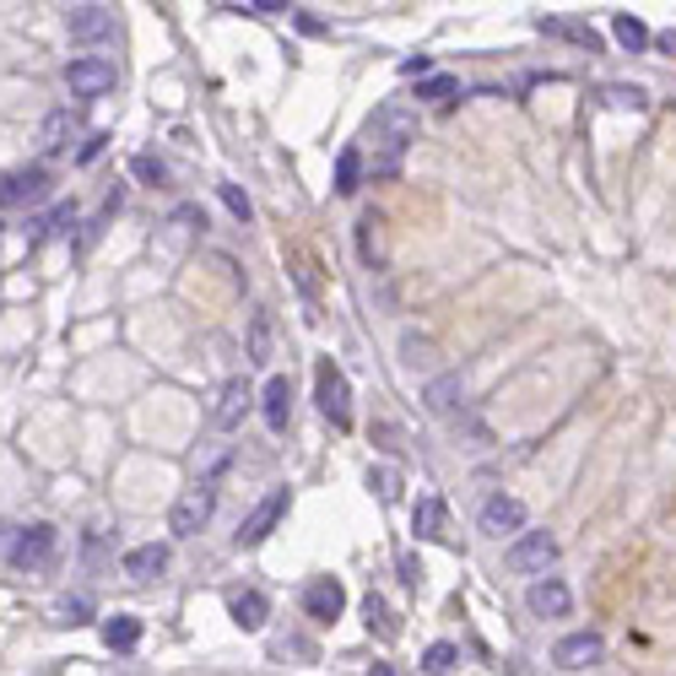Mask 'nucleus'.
I'll return each instance as SVG.
<instances>
[{
	"label": "nucleus",
	"instance_id": "obj_1",
	"mask_svg": "<svg viewBox=\"0 0 676 676\" xmlns=\"http://www.w3.org/2000/svg\"><path fill=\"white\" fill-rule=\"evenodd\" d=\"M314 401H319V411H325L336 427H352V385H347V374H341L336 363H319V374H314Z\"/></svg>",
	"mask_w": 676,
	"mask_h": 676
},
{
	"label": "nucleus",
	"instance_id": "obj_2",
	"mask_svg": "<svg viewBox=\"0 0 676 676\" xmlns=\"http://www.w3.org/2000/svg\"><path fill=\"white\" fill-rule=\"evenodd\" d=\"M509 568L515 574H536V579H546V568L557 563V536L552 531H526V536L509 541Z\"/></svg>",
	"mask_w": 676,
	"mask_h": 676
},
{
	"label": "nucleus",
	"instance_id": "obj_3",
	"mask_svg": "<svg viewBox=\"0 0 676 676\" xmlns=\"http://www.w3.org/2000/svg\"><path fill=\"white\" fill-rule=\"evenodd\" d=\"M212 509H217V493L212 487H184L173 498V509H168V531L173 536H201V526L212 520Z\"/></svg>",
	"mask_w": 676,
	"mask_h": 676
},
{
	"label": "nucleus",
	"instance_id": "obj_4",
	"mask_svg": "<svg viewBox=\"0 0 676 676\" xmlns=\"http://www.w3.org/2000/svg\"><path fill=\"white\" fill-rule=\"evenodd\" d=\"M476 526H482V536H493V541L526 536V504H520V498H509V493H493V498L482 504Z\"/></svg>",
	"mask_w": 676,
	"mask_h": 676
},
{
	"label": "nucleus",
	"instance_id": "obj_5",
	"mask_svg": "<svg viewBox=\"0 0 676 676\" xmlns=\"http://www.w3.org/2000/svg\"><path fill=\"white\" fill-rule=\"evenodd\" d=\"M65 82H71L76 98H104V93H114V60H104V55H82V60L65 65Z\"/></svg>",
	"mask_w": 676,
	"mask_h": 676
},
{
	"label": "nucleus",
	"instance_id": "obj_6",
	"mask_svg": "<svg viewBox=\"0 0 676 676\" xmlns=\"http://www.w3.org/2000/svg\"><path fill=\"white\" fill-rule=\"evenodd\" d=\"M374 135H379V146H385V173H396V162H401V152H406V141L417 135V120L406 114V109H379L374 114Z\"/></svg>",
	"mask_w": 676,
	"mask_h": 676
},
{
	"label": "nucleus",
	"instance_id": "obj_7",
	"mask_svg": "<svg viewBox=\"0 0 676 676\" xmlns=\"http://www.w3.org/2000/svg\"><path fill=\"white\" fill-rule=\"evenodd\" d=\"M281 515H287V487H270L266 498L244 515V526H239V546H261V541L281 526Z\"/></svg>",
	"mask_w": 676,
	"mask_h": 676
},
{
	"label": "nucleus",
	"instance_id": "obj_8",
	"mask_svg": "<svg viewBox=\"0 0 676 676\" xmlns=\"http://www.w3.org/2000/svg\"><path fill=\"white\" fill-rule=\"evenodd\" d=\"M65 27H71L76 44H104V38H114V5H98V0L71 5L65 11Z\"/></svg>",
	"mask_w": 676,
	"mask_h": 676
},
{
	"label": "nucleus",
	"instance_id": "obj_9",
	"mask_svg": "<svg viewBox=\"0 0 676 676\" xmlns=\"http://www.w3.org/2000/svg\"><path fill=\"white\" fill-rule=\"evenodd\" d=\"M5 557H11L16 568H38V563H49V557H55V526H22V531H11Z\"/></svg>",
	"mask_w": 676,
	"mask_h": 676
},
{
	"label": "nucleus",
	"instance_id": "obj_10",
	"mask_svg": "<svg viewBox=\"0 0 676 676\" xmlns=\"http://www.w3.org/2000/svg\"><path fill=\"white\" fill-rule=\"evenodd\" d=\"M44 195H49V173H44L38 162L0 179V206H38Z\"/></svg>",
	"mask_w": 676,
	"mask_h": 676
},
{
	"label": "nucleus",
	"instance_id": "obj_11",
	"mask_svg": "<svg viewBox=\"0 0 676 676\" xmlns=\"http://www.w3.org/2000/svg\"><path fill=\"white\" fill-rule=\"evenodd\" d=\"M303 612H309L314 623H336V617L347 612V590H341V579H314V584L303 590Z\"/></svg>",
	"mask_w": 676,
	"mask_h": 676
},
{
	"label": "nucleus",
	"instance_id": "obj_12",
	"mask_svg": "<svg viewBox=\"0 0 676 676\" xmlns=\"http://www.w3.org/2000/svg\"><path fill=\"white\" fill-rule=\"evenodd\" d=\"M601 655H606L601 633H568V639H557V650H552V661H557L563 672H584V666H595Z\"/></svg>",
	"mask_w": 676,
	"mask_h": 676
},
{
	"label": "nucleus",
	"instance_id": "obj_13",
	"mask_svg": "<svg viewBox=\"0 0 676 676\" xmlns=\"http://www.w3.org/2000/svg\"><path fill=\"white\" fill-rule=\"evenodd\" d=\"M526 606H531L536 617H568V606H574V590H568L557 574H546V579H536V584L526 590Z\"/></svg>",
	"mask_w": 676,
	"mask_h": 676
},
{
	"label": "nucleus",
	"instance_id": "obj_14",
	"mask_svg": "<svg viewBox=\"0 0 676 676\" xmlns=\"http://www.w3.org/2000/svg\"><path fill=\"white\" fill-rule=\"evenodd\" d=\"M250 401H255L250 385H244V379H228V385L217 390V406H212V427H222V433L239 427V422L250 417Z\"/></svg>",
	"mask_w": 676,
	"mask_h": 676
},
{
	"label": "nucleus",
	"instance_id": "obj_15",
	"mask_svg": "<svg viewBox=\"0 0 676 676\" xmlns=\"http://www.w3.org/2000/svg\"><path fill=\"white\" fill-rule=\"evenodd\" d=\"M266 612H270V606H266V595H261V590H239V595L228 601V617H233L244 633L266 628Z\"/></svg>",
	"mask_w": 676,
	"mask_h": 676
},
{
	"label": "nucleus",
	"instance_id": "obj_16",
	"mask_svg": "<svg viewBox=\"0 0 676 676\" xmlns=\"http://www.w3.org/2000/svg\"><path fill=\"white\" fill-rule=\"evenodd\" d=\"M162 568H168V546H162V541H146V546H131V552H125V574H131V579H157Z\"/></svg>",
	"mask_w": 676,
	"mask_h": 676
},
{
	"label": "nucleus",
	"instance_id": "obj_17",
	"mask_svg": "<svg viewBox=\"0 0 676 676\" xmlns=\"http://www.w3.org/2000/svg\"><path fill=\"white\" fill-rule=\"evenodd\" d=\"M261 411H266V422L281 433L287 427V417H292V385L276 374V379H266V390H261Z\"/></svg>",
	"mask_w": 676,
	"mask_h": 676
},
{
	"label": "nucleus",
	"instance_id": "obj_18",
	"mask_svg": "<svg viewBox=\"0 0 676 676\" xmlns=\"http://www.w3.org/2000/svg\"><path fill=\"white\" fill-rule=\"evenodd\" d=\"M427 406H433L438 417H455V411L466 406V385H460V374H438V379L427 385Z\"/></svg>",
	"mask_w": 676,
	"mask_h": 676
},
{
	"label": "nucleus",
	"instance_id": "obj_19",
	"mask_svg": "<svg viewBox=\"0 0 676 676\" xmlns=\"http://www.w3.org/2000/svg\"><path fill=\"white\" fill-rule=\"evenodd\" d=\"M444 520H449L444 498H417V509H411V531H417V536L438 541V536H444Z\"/></svg>",
	"mask_w": 676,
	"mask_h": 676
},
{
	"label": "nucleus",
	"instance_id": "obj_20",
	"mask_svg": "<svg viewBox=\"0 0 676 676\" xmlns=\"http://www.w3.org/2000/svg\"><path fill=\"white\" fill-rule=\"evenodd\" d=\"M71 135H76V114H71V109H55V114L44 120V131H38V146L55 157V152L71 146Z\"/></svg>",
	"mask_w": 676,
	"mask_h": 676
},
{
	"label": "nucleus",
	"instance_id": "obj_21",
	"mask_svg": "<svg viewBox=\"0 0 676 676\" xmlns=\"http://www.w3.org/2000/svg\"><path fill=\"white\" fill-rule=\"evenodd\" d=\"M601 104H606V109H623V114H639L650 98H644V87H623V82H612V87H601Z\"/></svg>",
	"mask_w": 676,
	"mask_h": 676
},
{
	"label": "nucleus",
	"instance_id": "obj_22",
	"mask_svg": "<svg viewBox=\"0 0 676 676\" xmlns=\"http://www.w3.org/2000/svg\"><path fill=\"white\" fill-rule=\"evenodd\" d=\"M104 644H109V650H135V644H141V623H135V617H109V623H104Z\"/></svg>",
	"mask_w": 676,
	"mask_h": 676
},
{
	"label": "nucleus",
	"instance_id": "obj_23",
	"mask_svg": "<svg viewBox=\"0 0 676 676\" xmlns=\"http://www.w3.org/2000/svg\"><path fill=\"white\" fill-rule=\"evenodd\" d=\"M358 179H363V152H358V146H347V152L336 157V190H341V195H352V190H358Z\"/></svg>",
	"mask_w": 676,
	"mask_h": 676
},
{
	"label": "nucleus",
	"instance_id": "obj_24",
	"mask_svg": "<svg viewBox=\"0 0 676 676\" xmlns=\"http://www.w3.org/2000/svg\"><path fill=\"white\" fill-rule=\"evenodd\" d=\"M612 33H617V44H623L628 55H639V49L650 44V27H644L639 16H617V22H612Z\"/></svg>",
	"mask_w": 676,
	"mask_h": 676
},
{
	"label": "nucleus",
	"instance_id": "obj_25",
	"mask_svg": "<svg viewBox=\"0 0 676 676\" xmlns=\"http://www.w3.org/2000/svg\"><path fill=\"white\" fill-rule=\"evenodd\" d=\"M250 363H270V319L266 314H255V325H250Z\"/></svg>",
	"mask_w": 676,
	"mask_h": 676
},
{
	"label": "nucleus",
	"instance_id": "obj_26",
	"mask_svg": "<svg viewBox=\"0 0 676 676\" xmlns=\"http://www.w3.org/2000/svg\"><path fill=\"white\" fill-rule=\"evenodd\" d=\"M455 661H460V650H455V644H427V655H422V666H427L433 676H444Z\"/></svg>",
	"mask_w": 676,
	"mask_h": 676
},
{
	"label": "nucleus",
	"instance_id": "obj_27",
	"mask_svg": "<svg viewBox=\"0 0 676 676\" xmlns=\"http://www.w3.org/2000/svg\"><path fill=\"white\" fill-rule=\"evenodd\" d=\"M87 612H93L87 595H65V601L55 606V623H87Z\"/></svg>",
	"mask_w": 676,
	"mask_h": 676
},
{
	"label": "nucleus",
	"instance_id": "obj_28",
	"mask_svg": "<svg viewBox=\"0 0 676 676\" xmlns=\"http://www.w3.org/2000/svg\"><path fill=\"white\" fill-rule=\"evenodd\" d=\"M217 195H222V206H228L239 222H250V195H244L239 184H217Z\"/></svg>",
	"mask_w": 676,
	"mask_h": 676
},
{
	"label": "nucleus",
	"instance_id": "obj_29",
	"mask_svg": "<svg viewBox=\"0 0 676 676\" xmlns=\"http://www.w3.org/2000/svg\"><path fill=\"white\" fill-rule=\"evenodd\" d=\"M449 93H455V76H427V82L417 87V98H433V104L449 98Z\"/></svg>",
	"mask_w": 676,
	"mask_h": 676
},
{
	"label": "nucleus",
	"instance_id": "obj_30",
	"mask_svg": "<svg viewBox=\"0 0 676 676\" xmlns=\"http://www.w3.org/2000/svg\"><path fill=\"white\" fill-rule=\"evenodd\" d=\"M369 482H374V487H379V498H385V504H390V498H396V493H401V482H396V471H374V476H369Z\"/></svg>",
	"mask_w": 676,
	"mask_h": 676
},
{
	"label": "nucleus",
	"instance_id": "obj_31",
	"mask_svg": "<svg viewBox=\"0 0 676 676\" xmlns=\"http://www.w3.org/2000/svg\"><path fill=\"white\" fill-rule=\"evenodd\" d=\"M135 173H141V179H162V162H152V157H135Z\"/></svg>",
	"mask_w": 676,
	"mask_h": 676
},
{
	"label": "nucleus",
	"instance_id": "obj_32",
	"mask_svg": "<svg viewBox=\"0 0 676 676\" xmlns=\"http://www.w3.org/2000/svg\"><path fill=\"white\" fill-rule=\"evenodd\" d=\"M401 579H406V584H417V579H422V563H417V557H401Z\"/></svg>",
	"mask_w": 676,
	"mask_h": 676
},
{
	"label": "nucleus",
	"instance_id": "obj_33",
	"mask_svg": "<svg viewBox=\"0 0 676 676\" xmlns=\"http://www.w3.org/2000/svg\"><path fill=\"white\" fill-rule=\"evenodd\" d=\"M104 141H109V135H93V141H87V146H82V162H93V157H98V152H104Z\"/></svg>",
	"mask_w": 676,
	"mask_h": 676
},
{
	"label": "nucleus",
	"instance_id": "obj_34",
	"mask_svg": "<svg viewBox=\"0 0 676 676\" xmlns=\"http://www.w3.org/2000/svg\"><path fill=\"white\" fill-rule=\"evenodd\" d=\"M401 71H406V76H427V71H433V65H427V60H422V55H417V60H406Z\"/></svg>",
	"mask_w": 676,
	"mask_h": 676
},
{
	"label": "nucleus",
	"instance_id": "obj_35",
	"mask_svg": "<svg viewBox=\"0 0 676 676\" xmlns=\"http://www.w3.org/2000/svg\"><path fill=\"white\" fill-rule=\"evenodd\" d=\"M369 676H396V666H385V661H374V666H369Z\"/></svg>",
	"mask_w": 676,
	"mask_h": 676
}]
</instances>
